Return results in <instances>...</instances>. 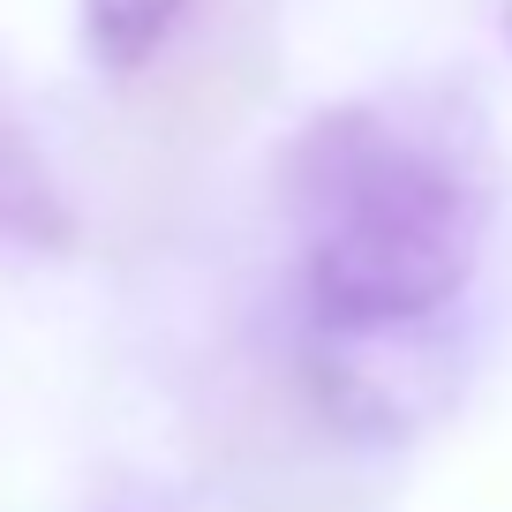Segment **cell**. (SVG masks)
<instances>
[{
  "mask_svg": "<svg viewBox=\"0 0 512 512\" xmlns=\"http://www.w3.org/2000/svg\"><path fill=\"white\" fill-rule=\"evenodd\" d=\"M287 204L302 219L309 324L332 332L445 317L490 219L475 174L377 106H332L294 136Z\"/></svg>",
  "mask_w": 512,
  "mask_h": 512,
  "instance_id": "obj_1",
  "label": "cell"
},
{
  "mask_svg": "<svg viewBox=\"0 0 512 512\" xmlns=\"http://www.w3.org/2000/svg\"><path fill=\"white\" fill-rule=\"evenodd\" d=\"M430 324H369V332L309 324L302 362H309L317 407L354 437H407L437 407V392H445V362L422 339Z\"/></svg>",
  "mask_w": 512,
  "mask_h": 512,
  "instance_id": "obj_2",
  "label": "cell"
},
{
  "mask_svg": "<svg viewBox=\"0 0 512 512\" xmlns=\"http://www.w3.org/2000/svg\"><path fill=\"white\" fill-rule=\"evenodd\" d=\"M76 241V211H68L53 166L0 121V264H38Z\"/></svg>",
  "mask_w": 512,
  "mask_h": 512,
  "instance_id": "obj_3",
  "label": "cell"
},
{
  "mask_svg": "<svg viewBox=\"0 0 512 512\" xmlns=\"http://www.w3.org/2000/svg\"><path fill=\"white\" fill-rule=\"evenodd\" d=\"M189 0H83V38H91L106 76H136L151 53L174 38Z\"/></svg>",
  "mask_w": 512,
  "mask_h": 512,
  "instance_id": "obj_4",
  "label": "cell"
},
{
  "mask_svg": "<svg viewBox=\"0 0 512 512\" xmlns=\"http://www.w3.org/2000/svg\"><path fill=\"white\" fill-rule=\"evenodd\" d=\"M91 512H166V505H159L151 490H106V497H98Z\"/></svg>",
  "mask_w": 512,
  "mask_h": 512,
  "instance_id": "obj_5",
  "label": "cell"
},
{
  "mask_svg": "<svg viewBox=\"0 0 512 512\" xmlns=\"http://www.w3.org/2000/svg\"><path fill=\"white\" fill-rule=\"evenodd\" d=\"M505 46H512V0H505Z\"/></svg>",
  "mask_w": 512,
  "mask_h": 512,
  "instance_id": "obj_6",
  "label": "cell"
}]
</instances>
